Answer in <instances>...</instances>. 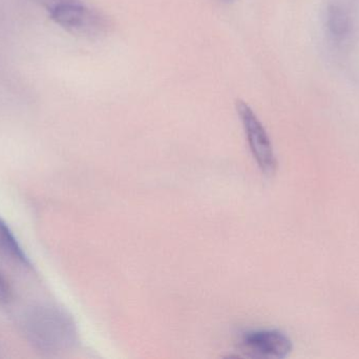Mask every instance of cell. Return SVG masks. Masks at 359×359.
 I'll return each instance as SVG.
<instances>
[{
  "mask_svg": "<svg viewBox=\"0 0 359 359\" xmlns=\"http://www.w3.org/2000/svg\"><path fill=\"white\" fill-rule=\"evenodd\" d=\"M23 333L32 347L44 354H58L78 344L75 320L57 306H39L25 314Z\"/></svg>",
  "mask_w": 359,
  "mask_h": 359,
  "instance_id": "1",
  "label": "cell"
},
{
  "mask_svg": "<svg viewBox=\"0 0 359 359\" xmlns=\"http://www.w3.org/2000/svg\"><path fill=\"white\" fill-rule=\"evenodd\" d=\"M46 4L50 19L69 33L96 38L111 30L109 19L81 0H46Z\"/></svg>",
  "mask_w": 359,
  "mask_h": 359,
  "instance_id": "2",
  "label": "cell"
},
{
  "mask_svg": "<svg viewBox=\"0 0 359 359\" xmlns=\"http://www.w3.org/2000/svg\"><path fill=\"white\" fill-rule=\"evenodd\" d=\"M236 107L253 158L262 172L271 176L278 169V160L265 126L248 103L238 100Z\"/></svg>",
  "mask_w": 359,
  "mask_h": 359,
  "instance_id": "3",
  "label": "cell"
},
{
  "mask_svg": "<svg viewBox=\"0 0 359 359\" xmlns=\"http://www.w3.org/2000/svg\"><path fill=\"white\" fill-rule=\"evenodd\" d=\"M241 349L249 358L282 359L292 351V343L278 330L250 331L243 335Z\"/></svg>",
  "mask_w": 359,
  "mask_h": 359,
  "instance_id": "4",
  "label": "cell"
},
{
  "mask_svg": "<svg viewBox=\"0 0 359 359\" xmlns=\"http://www.w3.org/2000/svg\"><path fill=\"white\" fill-rule=\"evenodd\" d=\"M0 253L6 259L22 268H31L27 253L19 244L6 221L0 217Z\"/></svg>",
  "mask_w": 359,
  "mask_h": 359,
  "instance_id": "5",
  "label": "cell"
},
{
  "mask_svg": "<svg viewBox=\"0 0 359 359\" xmlns=\"http://www.w3.org/2000/svg\"><path fill=\"white\" fill-rule=\"evenodd\" d=\"M326 25L331 37L335 40L345 39L350 32V18L339 6H331L327 11Z\"/></svg>",
  "mask_w": 359,
  "mask_h": 359,
  "instance_id": "6",
  "label": "cell"
},
{
  "mask_svg": "<svg viewBox=\"0 0 359 359\" xmlns=\"http://www.w3.org/2000/svg\"><path fill=\"white\" fill-rule=\"evenodd\" d=\"M13 299V289L6 276L0 271V303L6 305Z\"/></svg>",
  "mask_w": 359,
  "mask_h": 359,
  "instance_id": "7",
  "label": "cell"
},
{
  "mask_svg": "<svg viewBox=\"0 0 359 359\" xmlns=\"http://www.w3.org/2000/svg\"><path fill=\"white\" fill-rule=\"evenodd\" d=\"M222 1L231 2V1H233V0H222Z\"/></svg>",
  "mask_w": 359,
  "mask_h": 359,
  "instance_id": "8",
  "label": "cell"
}]
</instances>
